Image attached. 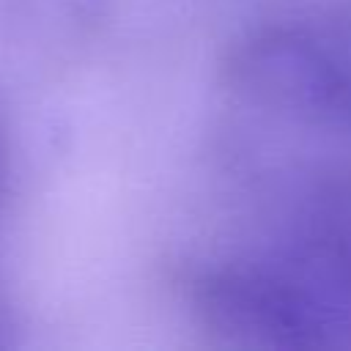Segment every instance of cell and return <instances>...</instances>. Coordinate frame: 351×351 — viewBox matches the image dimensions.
<instances>
[{
	"mask_svg": "<svg viewBox=\"0 0 351 351\" xmlns=\"http://www.w3.org/2000/svg\"><path fill=\"white\" fill-rule=\"evenodd\" d=\"M195 310L233 343L318 348L351 343V197L321 195L261 258L208 266Z\"/></svg>",
	"mask_w": 351,
	"mask_h": 351,
	"instance_id": "6da1fadb",
	"label": "cell"
},
{
	"mask_svg": "<svg viewBox=\"0 0 351 351\" xmlns=\"http://www.w3.org/2000/svg\"><path fill=\"white\" fill-rule=\"evenodd\" d=\"M230 71L271 104L351 129V5L258 30L236 49Z\"/></svg>",
	"mask_w": 351,
	"mask_h": 351,
	"instance_id": "7a4b0ae2",
	"label": "cell"
}]
</instances>
